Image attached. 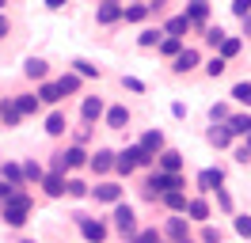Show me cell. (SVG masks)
Wrapping results in <instances>:
<instances>
[{"mask_svg": "<svg viewBox=\"0 0 251 243\" xmlns=\"http://www.w3.org/2000/svg\"><path fill=\"white\" fill-rule=\"evenodd\" d=\"M240 46H244V42H240V38H232V34H225V42L217 46V53H221V57H225V61H232L236 53H240Z\"/></svg>", "mask_w": 251, "mask_h": 243, "instance_id": "34", "label": "cell"}, {"mask_svg": "<svg viewBox=\"0 0 251 243\" xmlns=\"http://www.w3.org/2000/svg\"><path fill=\"white\" fill-rule=\"evenodd\" d=\"M114 156H118V152H110V148H95L92 156H88V167H92L95 175H107L110 167H114Z\"/></svg>", "mask_w": 251, "mask_h": 243, "instance_id": "10", "label": "cell"}, {"mask_svg": "<svg viewBox=\"0 0 251 243\" xmlns=\"http://www.w3.org/2000/svg\"><path fill=\"white\" fill-rule=\"evenodd\" d=\"M244 145H248V148H251V133H248V137H244Z\"/></svg>", "mask_w": 251, "mask_h": 243, "instance_id": "55", "label": "cell"}, {"mask_svg": "<svg viewBox=\"0 0 251 243\" xmlns=\"http://www.w3.org/2000/svg\"><path fill=\"white\" fill-rule=\"evenodd\" d=\"M65 4H69V0H46V8H50V12H61Z\"/></svg>", "mask_w": 251, "mask_h": 243, "instance_id": "52", "label": "cell"}, {"mask_svg": "<svg viewBox=\"0 0 251 243\" xmlns=\"http://www.w3.org/2000/svg\"><path fill=\"white\" fill-rule=\"evenodd\" d=\"M19 122H23V114H19V106L12 103V99H0V125H4V129H16Z\"/></svg>", "mask_w": 251, "mask_h": 243, "instance_id": "14", "label": "cell"}, {"mask_svg": "<svg viewBox=\"0 0 251 243\" xmlns=\"http://www.w3.org/2000/svg\"><path fill=\"white\" fill-rule=\"evenodd\" d=\"M217 186H225V171H221V167L198 171V190H217Z\"/></svg>", "mask_w": 251, "mask_h": 243, "instance_id": "15", "label": "cell"}, {"mask_svg": "<svg viewBox=\"0 0 251 243\" xmlns=\"http://www.w3.org/2000/svg\"><path fill=\"white\" fill-rule=\"evenodd\" d=\"M209 118H213V125H217V122H228V106H225V103H217L213 110H209Z\"/></svg>", "mask_w": 251, "mask_h": 243, "instance_id": "46", "label": "cell"}, {"mask_svg": "<svg viewBox=\"0 0 251 243\" xmlns=\"http://www.w3.org/2000/svg\"><path fill=\"white\" fill-rule=\"evenodd\" d=\"M209 145H217V148H228L232 145V129H228V122H221L209 129Z\"/></svg>", "mask_w": 251, "mask_h": 243, "instance_id": "20", "label": "cell"}, {"mask_svg": "<svg viewBox=\"0 0 251 243\" xmlns=\"http://www.w3.org/2000/svg\"><path fill=\"white\" fill-rule=\"evenodd\" d=\"M183 49V38H172V34H164V42H160V57H175Z\"/></svg>", "mask_w": 251, "mask_h": 243, "instance_id": "36", "label": "cell"}, {"mask_svg": "<svg viewBox=\"0 0 251 243\" xmlns=\"http://www.w3.org/2000/svg\"><path fill=\"white\" fill-rule=\"evenodd\" d=\"M23 179L38 186V182L46 179V171H42V164H38V160H27V164H23Z\"/></svg>", "mask_w": 251, "mask_h": 243, "instance_id": "32", "label": "cell"}, {"mask_svg": "<svg viewBox=\"0 0 251 243\" xmlns=\"http://www.w3.org/2000/svg\"><path fill=\"white\" fill-rule=\"evenodd\" d=\"M198 65H202V53H198L194 46H183V49L172 57V73L175 76H187V73H194Z\"/></svg>", "mask_w": 251, "mask_h": 243, "instance_id": "4", "label": "cell"}, {"mask_svg": "<svg viewBox=\"0 0 251 243\" xmlns=\"http://www.w3.org/2000/svg\"><path fill=\"white\" fill-rule=\"evenodd\" d=\"M4 4H8V0H0V8H4Z\"/></svg>", "mask_w": 251, "mask_h": 243, "instance_id": "57", "label": "cell"}, {"mask_svg": "<svg viewBox=\"0 0 251 243\" xmlns=\"http://www.w3.org/2000/svg\"><path fill=\"white\" fill-rule=\"evenodd\" d=\"M202 243H221V232H217L213 224H205V228H202Z\"/></svg>", "mask_w": 251, "mask_h": 243, "instance_id": "47", "label": "cell"}, {"mask_svg": "<svg viewBox=\"0 0 251 243\" xmlns=\"http://www.w3.org/2000/svg\"><path fill=\"white\" fill-rule=\"evenodd\" d=\"M23 243H34V240H23Z\"/></svg>", "mask_w": 251, "mask_h": 243, "instance_id": "58", "label": "cell"}, {"mask_svg": "<svg viewBox=\"0 0 251 243\" xmlns=\"http://www.w3.org/2000/svg\"><path fill=\"white\" fill-rule=\"evenodd\" d=\"M65 129H69V118H65L61 110H53V114L46 118V133H50V137H61Z\"/></svg>", "mask_w": 251, "mask_h": 243, "instance_id": "27", "label": "cell"}, {"mask_svg": "<svg viewBox=\"0 0 251 243\" xmlns=\"http://www.w3.org/2000/svg\"><path fill=\"white\" fill-rule=\"evenodd\" d=\"M76 228H80V236H84L88 243H103V240H107V224L84 217V213H76Z\"/></svg>", "mask_w": 251, "mask_h": 243, "instance_id": "6", "label": "cell"}, {"mask_svg": "<svg viewBox=\"0 0 251 243\" xmlns=\"http://www.w3.org/2000/svg\"><path fill=\"white\" fill-rule=\"evenodd\" d=\"M103 4H122V0H103Z\"/></svg>", "mask_w": 251, "mask_h": 243, "instance_id": "56", "label": "cell"}, {"mask_svg": "<svg viewBox=\"0 0 251 243\" xmlns=\"http://www.w3.org/2000/svg\"><path fill=\"white\" fill-rule=\"evenodd\" d=\"M202 34H205V42L213 46V49H217V46H221V42H225V30H221V27H205V30H202Z\"/></svg>", "mask_w": 251, "mask_h": 243, "instance_id": "40", "label": "cell"}, {"mask_svg": "<svg viewBox=\"0 0 251 243\" xmlns=\"http://www.w3.org/2000/svg\"><path fill=\"white\" fill-rule=\"evenodd\" d=\"M164 232H168L175 243H179V240H190V220H187V217H172V220L164 224Z\"/></svg>", "mask_w": 251, "mask_h": 243, "instance_id": "17", "label": "cell"}, {"mask_svg": "<svg viewBox=\"0 0 251 243\" xmlns=\"http://www.w3.org/2000/svg\"><path fill=\"white\" fill-rule=\"evenodd\" d=\"M88 156H92V152H84L80 145H73V148H65V164H69V167H84V164H88Z\"/></svg>", "mask_w": 251, "mask_h": 243, "instance_id": "31", "label": "cell"}, {"mask_svg": "<svg viewBox=\"0 0 251 243\" xmlns=\"http://www.w3.org/2000/svg\"><path fill=\"white\" fill-rule=\"evenodd\" d=\"M114 228H118L122 236H129V240L137 236V213L129 209L126 201H118V205H114Z\"/></svg>", "mask_w": 251, "mask_h": 243, "instance_id": "5", "label": "cell"}, {"mask_svg": "<svg viewBox=\"0 0 251 243\" xmlns=\"http://www.w3.org/2000/svg\"><path fill=\"white\" fill-rule=\"evenodd\" d=\"M187 30H190V19H187V15H172V19L164 23V34H172V38H183Z\"/></svg>", "mask_w": 251, "mask_h": 243, "instance_id": "24", "label": "cell"}, {"mask_svg": "<svg viewBox=\"0 0 251 243\" xmlns=\"http://www.w3.org/2000/svg\"><path fill=\"white\" fill-rule=\"evenodd\" d=\"M92 197L103 201V205H118L122 201V186L118 182H99V186H92Z\"/></svg>", "mask_w": 251, "mask_h": 243, "instance_id": "7", "label": "cell"}, {"mask_svg": "<svg viewBox=\"0 0 251 243\" xmlns=\"http://www.w3.org/2000/svg\"><path fill=\"white\" fill-rule=\"evenodd\" d=\"M8 194H12V186H8V182H4V175H0V201H4Z\"/></svg>", "mask_w": 251, "mask_h": 243, "instance_id": "53", "label": "cell"}, {"mask_svg": "<svg viewBox=\"0 0 251 243\" xmlns=\"http://www.w3.org/2000/svg\"><path fill=\"white\" fill-rule=\"evenodd\" d=\"M164 8H168V0H149V12H152V15L164 12Z\"/></svg>", "mask_w": 251, "mask_h": 243, "instance_id": "50", "label": "cell"}, {"mask_svg": "<svg viewBox=\"0 0 251 243\" xmlns=\"http://www.w3.org/2000/svg\"><path fill=\"white\" fill-rule=\"evenodd\" d=\"M160 201H164V205H168L172 213H187V194H183V190H168V194L160 197Z\"/></svg>", "mask_w": 251, "mask_h": 243, "instance_id": "26", "label": "cell"}, {"mask_svg": "<svg viewBox=\"0 0 251 243\" xmlns=\"http://www.w3.org/2000/svg\"><path fill=\"white\" fill-rule=\"evenodd\" d=\"M38 99H42V103H61L57 84H46V80H42V84H38Z\"/></svg>", "mask_w": 251, "mask_h": 243, "instance_id": "35", "label": "cell"}, {"mask_svg": "<svg viewBox=\"0 0 251 243\" xmlns=\"http://www.w3.org/2000/svg\"><path fill=\"white\" fill-rule=\"evenodd\" d=\"M183 217H187V220H209V205H205V197H190Z\"/></svg>", "mask_w": 251, "mask_h": 243, "instance_id": "19", "label": "cell"}, {"mask_svg": "<svg viewBox=\"0 0 251 243\" xmlns=\"http://www.w3.org/2000/svg\"><path fill=\"white\" fill-rule=\"evenodd\" d=\"M228 129H232V137H248L251 133V114H232V118H228Z\"/></svg>", "mask_w": 251, "mask_h": 243, "instance_id": "28", "label": "cell"}, {"mask_svg": "<svg viewBox=\"0 0 251 243\" xmlns=\"http://www.w3.org/2000/svg\"><path fill=\"white\" fill-rule=\"evenodd\" d=\"M122 84H126V88H129V91H145V84H141V80H137V76H126Z\"/></svg>", "mask_w": 251, "mask_h": 243, "instance_id": "48", "label": "cell"}, {"mask_svg": "<svg viewBox=\"0 0 251 243\" xmlns=\"http://www.w3.org/2000/svg\"><path fill=\"white\" fill-rule=\"evenodd\" d=\"M137 145H141V152H145V156H152V160H156L160 152H164V133H160V129H149V133H145L141 141H137Z\"/></svg>", "mask_w": 251, "mask_h": 243, "instance_id": "13", "label": "cell"}, {"mask_svg": "<svg viewBox=\"0 0 251 243\" xmlns=\"http://www.w3.org/2000/svg\"><path fill=\"white\" fill-rule=\"evenodd\" d=\"M50 171H53V175H65V171H69V164H65V152H53V160H50Z\"/></svg>", "mask_w": 251, "mask_h": 243, "instance_id": "41", "label": "cell"}, {"mask_svg": "<svg viewBox=\"0 0 251 243\" xmlns=\"http://www.w3.org/2000/svg\"><path fill=\"white\" fill-rule=\"evenodd\" d=\"M168 243H175V240H168Z\"/></svg>", "mask_w": 251, "mask_h": 243, "instance_id": "59", "label": "cell"}, {"mask_svg": "<svg viewBox=\"0 0 251 243\" xmlns=\"http://www.w3.org/2000/svg\"><path fill=\"white\" fill-rule=\"evenodd\" d=\"M114 167H118L122 175H129V171H137V167H152V156H145L141 145H129V148H122L114 156Z\"/></svg>", "mask_w": 251, "mask_h": 243, "instance_id": "3", "label": "cell"}, {"mask_svg": "<svg viewBox=\"0 0 251 243\" xmlns=\"http://www.w3.org/2000/svg\"><path fill=\"white\" fill-rule=\"evenodd\" d=\"M12 103L19 106V114H23V118H27V114H38V110H42V99H38V95H16Z\"/></svg>", "mask_w": 251, "mask_h": 243, "instance_id": "23", "label": "cell"}, {"mask_svg": "<svg viewBox=\"0 0 251 243\" xmlns=\"http://www.w3.org/2000/svg\"><path fill=\"white\" fill-rule=\"evenodd\" d=\"M244 34H251V15H248V19H244Z\"/></svg>", "mask_w": 251, "mask_h": 243, "instance_id": "54", "label": "cell"}, {"mask_svg": "<svg viewBox=\"0 0 251 243\" xmlns=\"http://www.w3.org/2000/svg\"><path fill=\"white\" fill-rule=\"evenodd\" d=\"M0 175H4V182H8L12 190H23V186H27V179H23V167H19V164H4V171H0Z\"/></svg>", "mask_w": 251, "mask_h": 243, "instance_id": "18", "label": "cell"}, {"mask_svg": "<svg viewBox=\"0 0 251 243\" xmlns=\"http://www.w3.org/2000/svg\"><path fill=\"white\" fill-rule=\"evenodd\" d=\"M122 15H126V4H99V8H95V23L110 27V23H118Z\"/></svg>", "mask_w": 251, "mask_h": 243, "instance_id": "11", "label": "cell"}, {"mask_svg": "<svg viewBox=\"0 0 251 243\" xmlns=\"http://www.w3.org/2000/svg\"><path fill=\"white\" fill-rule=\"evenodd\" d=\"M73 73H76V76H95V80H99V76H103V69H99V65H92V61H73Z\"/></svg>", "mask_w": 251, "mask_h": 243, "instance_id": "37", "label": "cell"}, {"mask_svg": "<svg viewBox=\"0 0 251 243\" xmlns=\"http://www.w3.org/2000/svg\"><path fill=\"white\" fill-rule=\"evenodd\" d=\"M225 69H228V61L221 57V53H217L213 61H205V76H213V80H217V76H225Z\"/></svg>", "mask_w": 251, "mask_h": 243, "instance_id": "39", "label": "cell"}, {"mask_svg": "<svg viewBox=\"0 0 251 243\" xmlns=\"http://www.w3.org/2000/svg\"><path fill=\"white\" fill-rule=\"evenodd\" d=\"M8 30H12V23H8V15H0V38H8Z\"/></svg>", "mask_w": 251, "mask_h": 243, "instance_id": "51", "label": "cell"}, {"mask_svg": "<svg viewBox=\"0 0 251 243\" xmlns=\"http://www.w3.org/2000/svg\"><path fill=\"white\" fill-rule=\"evenodd\" d=\"M149 15H152V12H149V4H129L122 19H126V23H145Z\"/></svg>", "mask_w": 251, "mask_h": 243, "instance_id": "30", "label": "cell"}, {"mask_svg": "<svg viewBox=\"0 0 251 243\" xmlns=\"http://www.w3.org/2000/svg\"><path fill=\"white\" fill-rule=\"evenodd\" d=\"M57 91H61V99H65V95H76V91H80V76L76 73H65L61 80H57Z\"/></svg>", "mask_w": 251, "mask_h": 243, "instance_id": "29", "label": "cell"}, {"mask_svg": "<svg viewBox=\"0 0 251 243\" xmlns=\"http://www.w3.org/2000/svg\"><path fill=\"white\" fill-rule=\"evenodd\" d=\"M236 236L251 240V217H236Z\"/></svg>", "mask_w": 251, "mask_h": 243, "instance_id": "43", "label": "cell"}, {"mask_svg": "<svg viewBox=\"0 0 251 243\" xmlns=\"http://www.w3.org/2000/svg\"><path fill=\"white\" fill-rule=\"evenodd\" d=\"M156 164H160V171H168V175H179V171H183V152L164 148V152L156 156Z\"/></svg>", "mask_w": 251, "mask_h": 243, "instance_id": "12", "label": "cell"}, {"mask_svg": "<svg viewBox=\"0 0 251 243\" xmlns=\"http://www.w3.org/2000/svg\"><path fill=\"white\" fill-rule=\"evenodd\" d=\"M65 194H69V197H88V194H92V186H88L84 179H65Z\"/></svg>", "mask_w": 251, "mask_h": 243, "instance_id": "33", "label": "cell"}, {"mask_svg": "<svg viewBox=\"0 0 251 243\" xmlns=\"http://www.w3.org/2000/svg\"><path fill=\"white\" fill-rule=\"evenodd\" d=\"M23 73L31 76V80H38V84H42V80H46V73H50V65L42 57H27V65H23Z\"/></svg>", "mask_w": 251, "mask_h": 243, "instance_id": "25", "label": "cell"}, {"mask_svg": "<svg viewBox=\"0 0 251 243\" xmlns=\"http://www.w3.org/2000/svg\"><path fill=\"white\" fill-rule=\"evenodd\" d=\"M31 217V194L27 190H12V194L0 201V220L8 228H23Z\"/></svg>", "mask_w": 251, "mask_h": 243, "instance_id": "1", "label": "cell"}, {"mask_svg": "<svg viewBox=\"0 0 251 243\" xmlns=\"http://www.w3.org/2000/svg\"><path fill=\"white\" fill-rule=\"evenodd\" d=\"M217 205L225 213H232V197H228V190H225V186H217Z\"/></svg>", "mask_w": 251, "mask_h": 243, "instance_id": "45", "label": "cell"}, {"mask_svg": "<svg viewBox=\"0 0 251 243\" xmlns=\"http://www.w3.org/2000/svg\"><path fill=\"white\" fill-rule=\"evenodd\" d=\"M103 122H107V129H126V125H129V110L118 103V106H110L107 114H103Z\"/></svg>", "mask_w": 251, "mask_h": 243, "instance_id": "16", "label": "cell"}, {"mask_svg": "<svg viewBox=\"0 0 251 243\" xmlns=\"http://www.w3.org/2000/svg\"><path fill=\"white\" fill-rule=\"evenodd\" d=\"M103 114H107V106H103V99H99V95H88V99L80 103V118L88 122V125H95Z\"/></svg>", "mask_w": 251, "mask_h": 243, "instance_id": "8", "label": "cell"}, {"mask_svg": "<svg viewBox=\"0 0 251 243\" xmlns=\"http://www.w3.org/2000/svg\"><path fill=\"white\" fill-rule=\"evenodd\" d=\"M133 243H160V232H156V228H145V232L133 236Z\"/></svg>", "mask_w": 251, "mask_h": 243, "instance_id": "42", "label": "cell"}, {"mask_svg": "<svg viewBox=\"0 0 251 243\" xmlns=\"http://www.w3.org/2000/svg\"><path fill=\"white\" fill-rule=\"evenodd\" d=\"M160 42H164V30L160 27H145L141 34H137V46H141V49H152V46L160 49Z\"/></svg>", "mask_w": 251, "mask_h": 243, "instance_id": "21", "label": "cell"}, {"mask_svg": "<svg viewBox=\"0 0 251 243\" xmlns=\"http://www.w3.org/2000/svg\"><path fill=\"white\" fill-rule=\"evenodd\" d=\"M232 99H236V103H244V106H251V80H240V84H236Z\"/></svg>", "mask_w": 251, "mask_h": 243, "instance_id": "38", "label": "cell"}, {"mask_svg": "<svg viewBox=\"0 0 251 243\" xmlns=\"http://www.w3.org/2000/svg\"><path fill=\"white\" fill-rule=\"evenodd\" d=\"M190 19V27H198V30H205V19H209V0H190L187 4V12H183Z\"/></svg>", "mask_w": 251, "mask_h": 243, "instance_id": "9", "label": "cell"}, {"mask_svg": "<svg viewBox=\"0 0 251 243\" xmlns=\"http://www.w3.org/2000/svg\"><path fill=\"white\" fill-rule=\"evenodd\" d=\"M232 15L248 19V15H251V0H232Z\"/></svg>", "mask_w": 251, "mask_h": 243, "instance_id": "44", "label": "cell"}, {"mask_svg": "<svg viewBox=\"0 0 251 243\" xmlns=\"http://www.w3.org/2000/svg\"><path fill=\"white\" fill-rule=\"evenodd\" d=\"M38 186H42L50 197H65V175H53V171H50V175L38 182Z\"/></svg>", "mask_w": 251, "mask_h": 243, "instance_id": "22", "label": "cell"}, {"mask_svg": "<svg viewBox=\"0 0 251 243\" xmlns=\"http://www.w3.org/2000/svg\"><path fill=\"white\" fill-rule=\"evenodd\" d=\"M168 190H187V182L183 175H168V171H152L149 179H145V197H164Z\"/></svg>", "mask_w": 251, "mask_h": 243, "instance_id": "2", "label": "cell"}, {"mask_svg": "<svg viewBox=\"0 0 251 243\" xmlns=\"http://www.w3.org/2000/svg\"><path fill=\"white\" fill-rule=\"evenodd\" d=\"M248 160H251V148H248V145H240V148H236V164H248Z\"/></svg>", "mask_w": 251, "mask_h": 243, "instance_id": "49", "label": "cell"}]
</instances>
